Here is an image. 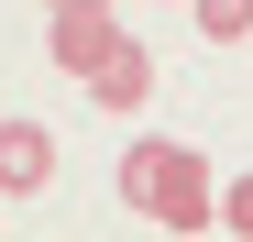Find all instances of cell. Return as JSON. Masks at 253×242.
<instances>
[{
	"instance_id": "6da1fadb",
	"label": "cell",
	"mask_w": 253,
	"mask_h": 242,
	"mask_svg": "<svg viewBox=\"0 0 253 242\" xmlns=\"http://www.w3.org/2000/svg\"><path fill=\"white\" fill-rule=\"evenodd\" d=\"M121 198L154 231H220V176H209L198 143H132L121 154Z\"/></svg>"
},
{
	"instance_id": "7a4b0ae2",
	"label": "cell",
	"mask_w": 253,
	"mask_h": 242,
	"mask_svg": "<svg viewBox=\"0 0 253 242\" xmlns=\"http://www.w3.org/2000/svg\"><path fill=\"white\" fill-rule=\"evenodd\" d=\"M44 55H55L66 77H99V66L121 55V22H110V11H55V33H44Z\"/></svg>"
},
{
	"instance_id": "3957f363",
	"label": "cell",
	"mask_w": 253,
	"mask_h": 242,
	"mask_svg": "<svg viewBox=\"0 0 253 242\" xmlns=\"http://www.w3.org/2000/svg\"><path fill=\"white\" fill-rule=\"evenodd\" d=\"M55 176V132L44 121H0V198H33Z\"/></svg>"
},
{
	"instance_id": "277c9868",
	"label": "cell",
	"mask_w": 253,
	"mask_h": 242,
	"mask_svg": "<svg viewBox=\"0 0 253 242\" xmlns=\"http://www.w3.org/2000/svg\"><path fill=\"white\" fill-rule=\"evenodd\" d=\"M88 99H99L110 121H132V110L154 99V44H132V33H121V55H110V66L88 77Z\"/></svg>"
},
{
	"instance_id": "5b68a950",
	"label": "cell",
	"mask_w": 253,
	"mask_h": 242,
	"mask_svg": "<svg viewBox=\"0 0 253 242\" xmlns=\"http://www.w3.org/2000/svg\"><path fill=\"white\" fill-rule=\"evenodd\" d=\"M187 11H198L209 44H242V33H253V0H187Z\"/></svg>"
},
{
	"instance_id": "8992f818",
	"label": "cell",
	"mask_w": 253,
	"mask_h": 242,
	"mask_svg": "<svg viewBox=\"0 0 253 242\" xmlns=\"http://www.w3.org/2000/svg\"><path fill=\"white\" fill-rule=\"evenodd\" d=\"M220 231H253V176H231V187H220Z\"/></svg>"
},
{
	"instance_id": "52a82bcc",
	"label": "cell",
	"mask_w": 253,
	"mask_h": 242,
	"mask_svg": "<svg viewBox=\"0 0 253 242\" xmlns=\"http://www.w3.org/2000/svg\"><path fill=\"white\" fill-rule=\"evenodd\" d=\"M44 11H110V0H44Z\"/></svg>"
}]
</instances>
